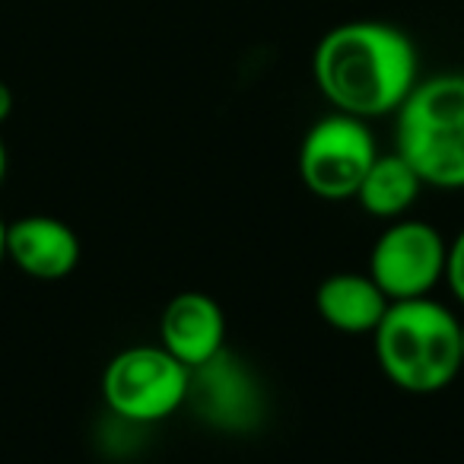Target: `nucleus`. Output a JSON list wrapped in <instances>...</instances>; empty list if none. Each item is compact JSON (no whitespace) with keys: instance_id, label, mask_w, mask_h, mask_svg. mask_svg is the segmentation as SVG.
<instances>
[{"instance_id":"nucleus-17","label":"nucleus","mask_w":464,"mask_h":464,"mask_svg":"<svg viewBox=\"0 0 464 464\" xmlns=\"http://www.w3.org/2000/svg\"><path fill=\"white\" fill-rule=\"evenodd\" d=\"M461 73H464V71H461Z\"/></svg>"},{"instance_id":"nucleus-5","label":"nucleus","mask_w":464,"mask_h":464,"mask_svg":"<svg viewBox=\"0 0 464 464\" xmlns=\"http://www.w3.org/2000/svg\"><path fill=\"white\" fill-rule=\"evenodd\" d=\"M379 156L369 121L331 109L299 140L296 172L305 191L322 200H353Z\"/></svg>"},{"instance_id":"nucleus-15","label":"nucleus","mask_w":464,"mask_h":464,"mask_svg":"<svg viewBox=\"0 0 464 464\" xmlns=\"http://www.w3.org/2000/svg\"><path fill=\"white\" fill-rule=\"evenodd\" d=\"M7 169H10V153H7L4 137H0V185H4V179H7Z\"/></svg>"},{"instance_id":"nucleus-6","label":"nucleus","mask_w":464,"mask_h":464,"mask_svg":"<svg viewBox=\"0 0 464 464\" xmlns=\"http://www.w3.org/2000/svg\"><path fill=\"white\" fill-rule=\"evenodd\" d=\"M449 242L432 223L417 217H401L385 223L369 252V277L379 284L388 303L432 296L445 284Z\"/></svg>"},{"instance_id":"nucleus-12","label":"nucleus","mask_w":464,"mask_h":464,"mask_svg":"<svg viewBox=\"0 0 464 464\" xmlns=\"http://www.w3.org/2000/svg\"><path fill=\"white\" fill-rule=\"evenodd\" d=\"M445 286L451 296L464 305V229L449 242V258H445Z\"/></svg>"},{"instance_id":"nucleus-4","label":"nucleus","mask_w":464,"mask_h":464,"mask_svg":"<svg viewBox=\"0 0 464 464\" xmlns=\"http://www.w3.org/2000/svg\"><path fill=\"white\" fill-rule=\"evenodd\" d=\"M191 369L181 366L162 343H134L105 362V411L128 426H153L188 404Z\"/></svg>"},{"instance_id":"nucleus-1","label":"nucleus","mask_w":464,"mask_h":464,"mask_svg":"<svg viewBox=\"0 0 464 464\" xmlns=\"http://www.w3.org/2000/svg\"><path fill=\"white\" fill-rule=\"evenodd\" d=\"M312 80L334 111L362 121L394 118L420 83V52L394 23L347 20L318 39Z\"/></svg>"},{"instance_id":"nucleus-14","label":"nucleus","mask_w":464,"mask_h":464,"mask_svg":"<svg viewBox=\"0 0 464 464\" xmlns=\"http://www.w3.org/2000/svg\"><path fill=\"white\" fill-rule=\"evenodd\" d=\"M7 265V219L0 217V267Z\"/></svg>"},{"instance_id":"nucleus-2","label":"nucleus","mask_w":464,"mask_h":464,"mask_svg":"<svg viewBox=\"0 0 464 464\" xmlns=\"http://www.w3.org/2000/svg\"><path fill=\"white\" fill-rule=\"evenodd\" d=\"M372 350L382 375L407 394H436L464 369L461 318L432 296L388 303Z\"/></svg>"},{"instance_id":"nucleus-10","label":"nucleus","mask_w":464,"mask_h":464,"mask_svg":"<svg viewBox=\"0 0 464 464\" xmlns=\"http://www.w3.org/2000/svg\"><path fill=\"white\" fill-rule=\"evenodd\" d=\"M315 309L328 328L341 334H369L379 328L382 315L388 309V296L379 290L369 274L341 271L331 274L318 284Z\"/></svg>"},{"instance_id":"nucleus-3","label":"nucleus","mask_w":464,"mask_h":464,"mask_svg":"<svg viewBox=\"0 0 464 464\" xmlns=\"http://www.w3.org/2000/svg\"><path fill=\"white\" fill-rule=\"evenodd\" d=\"M394 153L426 188L464 191V73L420 77L394 111Z\"/></svg>"},{"instance_id":"nucleus-8","label":"nucleus","mask_w":464,"mask_h":464,"mask_svg":"<svg viewBox=\"0 0 464 464\" xmlns=\"http://www.w3.org/2000/svg\"><path fill=\"white\" fill-rule=\"evenodd\" d=\"M83 246L73 226L52 213H29L7 223V261L33 280H64L80 267Z\"/></svg>"},{"instance_id":"nucleus-7","label":"nucleus","mask_w":464,"mask_h":464,"mask_svg":"<svg viewBox=\"0 0 464 464\" xmlns=\"http://www.w3.org/2000/svg\"><path fill=\"white\" fill-rule=\"evenodd\" d=\"M188 404L219 432H252L265 420V392L258 375L226 350L191 369Z\"/></svg>"},{"instance_id":"nucleus-9","label":"nucleus","mask_w":464,"mask_h":464,"mask_svg":"<svg viewBox=\"0 0 464 464\" xmlns=\"http://www.w3.org/2000/svg\"><path fill=\"white\" fill-rule=\"evenodd\" d=\"M160 343L188 369L210 362L226 350V315L213 296L181 290L160 315Z\"/></svg>"},{"instance_id":"nucleus-11","label":"nucleus","mask_w":464,"mask_h":464,"mask_svg":"<svg viewBox=\"0 0 464 464\" xmlns=\"http://www.w3.org/2000/svg\"><path fill=\"white\" fill-rule=\"evenodd\" d=\"M423 181L411 169V162L401 153H379L375 162L369 166L366 179L360 181V191H356V204L369 213L372 219L382 223H394V219L407 217L413 210V204L423 194Z\"/></svg>"},{"instance_id":"nucleus-16","label":"nucleus","mask_w":464,"mask_h":464,"mask_svg":"<svg viewBox=\"0 0 464 464\" xmlns=\"http://www.w3.org/2000/svg\"><path fill=\"white\" fill-rule=\"evenodd\" d=\"M461 362H464V318H461Z\"/></svg>"},{"instance_id":"nucleus-13","label":"nucleus","mask_w":464,"mask_h":464,"mask_svg":"<svg viewBox=\"0 0 464 464\" xmlns=\"http://www.w3.org/2000/svg\"><path fill=\"white\" fill-rule=\"evenodd\" d=\"M10 115H14V90L0 80V128L10 121Z\"/></svg>"}]
</instances>
